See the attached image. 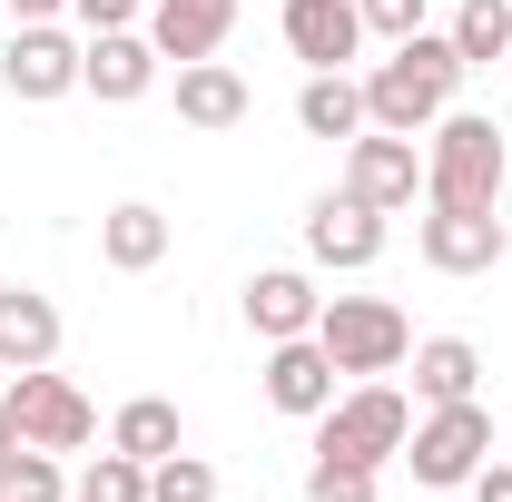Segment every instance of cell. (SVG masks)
I'll list each match as a JSON object with an SVG mask.
<instances>
[{
    "mask_svg": "<svg viewBox=\"0 0 512 502\" xmlns=\"http://www.w3.org/2000/svg\"><path fill=\"white\" fill-rule=\"evenodd\" d=\"M453 89H463V50H453L444 30H414V40H394V60L365 69V128L424 138L453 109Z\"/></svg>",
    "mask_w": 512,
    "mask_h": 502,
    "instance_id": "6da1fadb",
    "label": "cell"
},
{
    "mask_svg": "<svg viewBox=\"0 0 512 502\" xmlns=\"http://www.w3.org/2000/svg\"><path fill=\"white\" fill-rule=\"evenodd\" d=\"M503 178H512V148L493 119L444 109L424 128V207H503Z\"/></svg>",
    "mask_w": 512,
    "mask_h": 502,
    "instance_id": "7a4b0ae2",
    "label": "cell"
},
{
    "mask_svg": "<svg viewBox=\"0 0 512 502\" xmlns=\"http://www.w3.org/2000/svg\"><path fill=\"white\" fill-rule=\"evenodd\" d=\"M404 434H414V404H404L384 375H365L355 394H335V404L316 414V453H335V463H375V473L404 453Z\"/></svg>",
    "mask_w": 512,
    "mask_h": 502,
    "instance_id": "3957f363",
    "label": "cell"
},
{
    "mask_svg": "<svg viewBox=\"0 0 512 502\" xmlns=\"http://www.w3.org/2000/svg\"><path fill=\"white\" fill-rule=\"evenodd\" d=\"M316 345L335 355V375H394V365L414 355V325H404L394 296H325Z\"/></svg>",
    "mask_w": 512,
    "mask_h": 502,
    "instance_id": "277c9868",
    "label": "cell"
},
{
    "mask_svg": "<svg viewBox=\"0 0 512 502\" xmlns=\"http://www.w3.org/2000/svg\"><path fill=\"white\" fill-rule=\"evenodd\" d=\"M483 453H493V414H483V394H473V404H424V424L404 434L414 483H434V493L473 483V473H483Z\"/></svg>",
    "mask_w": 512,
    "mask_h": 502,
    "instance_id": "5b68a950",
    "label": "cell"
},
{
    "mask_svg": "<svg viewBox=\"0 0 512 502\" xmlns=\"http://www.w3.org/2000/svg\"><path fill=\"white\" fill-rule=\"evenodd\" d=\"M0 414H10V434L40 443V453H79V443L99 434L89 394H79L69 375H50V365H20V375H10V394H0Z\"/></svg>",
    "mask_w": 512,
    "mask_h": 502,
    "instance_id": "8992f818",
    "label": "cell"
},
{
    "mask_svg": "<svg viewBox=\"0 0 512 502\" xmlns=\"http://www.w3.org/2000/svg\"><path fill=\"white\" fill-rule=\"evenodd\" d=\"M414 247H424L434 276H493L512 256V227H503V207H424Z\"/></svg>",
    "mask_w": 512,
    "mask_h": 502,
    "instance_id": "52a82bcc",
    "label": "cell"
},
{
    "mask_svg": "<svg viewBox=\"0 0 512 502\" xmlns=\"http://www.w3.org/2000/svg\"><path fill=\"white\" fill-rule=\"evenodd\" d=\"M79 50H89V40H69L60 20H20V40L0 50V89L30 99V109H40V99H69V89H79Z\"/></svg>",
    "mask_w": 512,
    "mask_h": 502,
    "instance_id": "ba28073f",
    "label": "cell"
},
{
    "mask_svg": "<svg viewBox=\"0 0 512 502\" xmlns=\"http://www.w3.org/2000/svg\"><path fill=\"white\" fill-rule=\"evenodd\" d=\"M345 197H365V207H414L424 197V158H414V138H394V128H365V138H345Z\"/></svg>",
    "mask_w": 512,
    "mask_h": 502,
    "instance_id": "9c48e42d",
    "label": "cell"
},
{
    "mask_svg": "<svg viewBox=\"0 0 512 502\" xmlns=\"http://www.w3.org/2000/svg\"><path fill=\"white\" fill-rule=\"evenodd\" d=\"M306 256L316 266H335V276H355V266H375L384 256V207H365V197H316L306 207Z\"/></svg>",
    "mask_w": 512,
    "mask_h": 502,
    "instance_id": "30bf717a",
    "label": "cell"
},
{
    "mask_svg": "<svg viewBox=\"0 0 512 502\" xmlns=\"http://www.w3.org/2000/svg\"><path fill=\"white\" fill-rule=\"evenodd\" d=\"M79 89L109 99V109L148 99V89H158V40H148V30H89V50H79Z\"/></svg>",
    "mask_w": 512,
    "mask_h": 502,
    "instance_id": "8fae6325",
    "label": "cell"
},
{
    "mask_svg": "<svg viewBox=\"0 0 512 502\" xmlns=\"http://www.w3.org/2000/svg\"><path fill=\"white\" fill-rule=\"evenodd\" d=\"M316 315H325V296H316L306 266H256V276H247V335H256V345L316 335Z\"/></svg>",
    "mask_w": 512,
    "mask_h": 502,
    "instance_id": "7c38bea8",
    "label": "cell"
},
{
    "mask_svg": "<svg viewBox=\"0 0 512 502\" xmlns=\"http://www.w3.org/2000/svg\"><path fill=\"white\" fill-rule=\"evenodd\" d=\"M276 30H286V50H296L306 69H345L355 50H365V10H355V0H286Z\"/></svg>",
    "mask_w": 512,
    "mask_h": 502,
    "instance_id": "4fadbf2b",
    "label": "cell"
},
{
    "mask_svg": "<svg viewBox=\"0 0 512 502\" xmlns=\"http://www.w3.org/2000/svg\"><path fill=\"white\" fill-rule=\"evenodd\" d=\"M266 404H276V414H296V424H316L325 404H335V355H325L316 335L266 345Z\"/></svg>",
    "mask_w": 512,
    "mask_h": 502,
    "instance_id": "5bb4252c",
    "label": "cell"
},
{
    "mask_svg": "<svg viewBox=\"0 0 512 502\" xmlns=\"http://www.w3.org/2000/svg\"><path fill=\"white\" fill-rule=\"evenodd\" d=\"M227 30H237V0H148V40H158V60H217L227 50Z\"/></svg>",
    "mask_w": 512,
    "mask_h": 502,
    "instance_id": "9a60e30c",
    "label": "cell"
},
{
    "mask_svg": "<svg viewBox=\"0 0 512 502\" xmlns=\"http://www.w3.org/2000/svg\"><path fill=\"white\" fill-rule=\"evenodd\" d=\"M0 365H60V306L40 286H0Z\"/></svg>",
    "mask_w": 512,
    "mask_h": 502,
    "instance_id": "2e32d148",
    "label": "cell"
},
{
    "mask_svg": "<svg viewBox=\"0 0 512 502\" xmlns=\"http://www.w3.org/2000/svg\"><path fill=\"white\" fill-rule=\"evenodd\" d=\"M483 394V345L473 335H424L414 345V404H473Z\"/></svg>",
    "mask_w": 512,
    "mask_h": 502,
    "instance_id": "e0dca14e",
    "label": "cell"
},
{
    "mask_svg": "<svg viewBox=\"0 0 512 502\" xmlns=\"http://www.w3.org/2000/svg\"><path fill=\"white\" fill-rule=\"evenodd\" d=\"M296 128H306V138H365V79H355V69H306Z\"/></svg>",
    "mask_w": 512,
    "mask_h": 502,
    "instance_id": "ac0fdd59",
    "label": "cell"
},
{
    "mask_svg": "<svg viewBox=\"0 0 512 502\" xmlns=\"http://www.w3.org/2000/svg\"><path fill=\"white\" fill-rule=\"evenodd\" d=\"M247 109H256V99H247V79H237L227 60H188V69H178V119H188V128L217 138V128H237Z\"/></svg>",
    "mask_w": 512,
    "mask_h": 502,
    "instance_id": "d6986e66",
    "label": "cell"
},
{
    "mask_svg": "<svg viewBox=\"0 0 512 502\" xmlns=\"http://www.w3.org/2000/svg\"><path fill=\"white\" fill-rule=\"evenodd\" d=\"M99 256H109L119 276H148V266L168 256V217H158L148 197H128V207H109V217H99Z\"/></svg>",
    "mask_w": 512,
    "mask_h": 502,
    "instance_id": "ffe728a7",
    "label": "cell"
},
{
    "mask_svg": "<svg viewBox=\"0 0 512 502\" xmlns=\"http://www.w3.org/2000/svg\"><path fill=\"white\" fill-rule=\"evenodd\" d=\"M109 443H119V453H138V463H168V453L188 443V424H178V404H168V394H138V404H119V414H109Z\"/></svg>",
    "mask_w": 512,
    "mask_h": 502,
    "instance_id": "44dd1931",
    "label": "cell"
},
{
    "mask_svg": "<svg viewBox=\"0 0 512 502\" xmlns=\"http://www.w3.org/2000/svg\"><path fill=\"white\" fill-rule=\"evenodd\" d=\"M444 40L463 50V69H493V60H512V0H463Z\"/></svg>",
    "mask_w": 512,
    "mask_h": 502,
    "instance_id": "7402d4cb",
    "label": "cell"
},
{
    "mask_svg": "<svg viewBox=\"0 0 512 502\" xmlns=\"http://www.w3.org/2000/svg\"><path fill=\"white\" fill-rule=\"evenodd\" d=\"M0 502H69L60 453H40V443H10V453H0Z\"/></svg>",
    "mask_w": 512,
    "mask_h": 502,
    "instance_id": "603a6c76",
    "label": "cell"
},
{
    "mask_svg": "<svg viewBox=\"0 0 512 502\" xmlns=\"http://www.w3.org/2000/svg\"><path fill=\"white\" fill-rule=\"evenodd\" d=\"M148 502H217V463L178 443L168 463H148Z\"/></svg>",
    "mask_w": 512,
    "mask_h": 502,
    "instance_id": "cb8c5ba5",
    "label": "cell"
},
{
    "mask_svg": "<svg viewBox=\"0 0 512 502\" xmlns=\"http://www.w3.org/2000/svg\"><path fill=\"white\" fill-rule=\"evenodd\" d=\"M375 463H335V453H316V473H306V502H375Z\"/></svg>",
    "mask_w": 512,
    "mask_h": 502,
    "instance_id": "d4e9b609",
    "label": "cell"
},
{
    "mask_svg": "<svg viewBox=\"0 0 512 502\" xmlns=\"http://www.w3.org/2000/svg\"><path fill=\"white\" fill-rule=\"evenodd\" d=\"M79 493H99V502H148V463H138V453H119V443H109V453L89 463V483H79Z\"/></svg>",
    "mask_w": 512,
    "mask_h": 502,
    "instance_id": "484cf974",
    "label": "cell"
},
{
    "mask_svg": "<svg viewBox=\"0 0 512 502\" xmlns=\"http://www.w3.org/2000/svg\"><path fill=\"white\" fill-rule=\"evenodd\" d=\"M365 10V40H414L424 30V0H355Z\"/></svg>",
    "mask_w": 512,
    "mask_h": 502,
    "instance_id": "4316f807",
    "label": "cell"
},
{
    "mask_svg": "<svg viewBox=\"0 0 512 502\" xmlns=\"http://www.w3.org/2000/svg\"><path fill=\"white\" fill-rule=\"evenodd\" d=\"M69 10H79V30H138L148 0H69Z\"/></svg>",
    "mask_w": 512,
    "mask_h": 502,
    "instance_id": "83f0119b",
    "label": "cell"
},
{
    "mask_svg": "<svg viewBox=\"0 0 512 502\" xmlns=\"http://www.w3.org/2000/svg\"><path fill=\"white\" fill-rule=\"evenodd\" d=\"M473 502H512V463H483L473 473Z\"/></svg>",
    "mask_w": 512,
    "mask_h": 502,
    "instance_id": "f1b7e54d",
    "label": "cell"
},
{
    "mask_svg": "<svg viewBox=\"0 0 512 502\" xmlns=\"http://www.w3.org/2000/svg\"><path fill=\"white\" fill-rule=\"evenodd\" d=\"M0 10H20V20H60L69 0H0Z\"/></svg>",
    "mask_w": 512,
    "mask_h": 502,
    "instance_id": "f546056e",
    "label": "cell"
},
{
    "mask_svg": "<svg viewBox=\"0 0 512 502\" xmlns=\"http://www.w3.org/2000/svg\"><path fill=\"white\" fill-rule=\"evenodd\" d=\"M10 443H20V434H10V414H0V453H10Z\"/></svg>",
    "mask_w": 512,
    "mask_h": 502,
    "instance_id": "4dcf8cb0",
    "label": "cell"
},
{
    "mask_svg": "<svg viewBox=\"0 0 512 502\" xmlns=\"http://www.w3.org/2000/svg\"><path fill=\"white\" fill-rule=\"evenodd\" d=\"M69 502H99V493H69Z\"/></svg>",
    "mask_w": 512,
    "mask_h": 502,
    "instance_id": "1f68e13d",
    "label": "cell"
},
{
    "mask_svg": "<svg viewBox=\"0 0 512 502\" xmlns=\"http://www.w3.org/2000/svg\"><path fill=\"white\" fill-rule=\"evenodd\" d=\"M503 69H512V60H503Z\"/></svg>",
    "mask_w": 512,
    "mask_h": 502,
    "instance_id": "d6a6232c",
    "label": "cell"
}]
</instances>
